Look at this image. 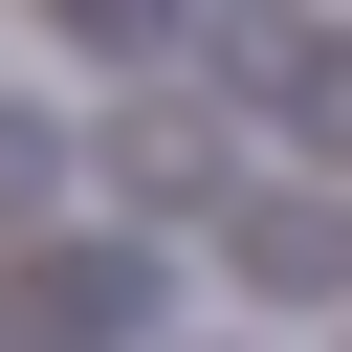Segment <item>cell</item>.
<instances>
[{
    "label": "cell",
    "instance_id": "4",
    "mask_svg": "<svg viewBox=\"0 0 352 352\" xmlns=\"http://www.w3.org/2000/svg\"><path fill=\"white\" fill-rule=\"evenodd\" d=\"M44 198H66V132H44V110H0V242H44Z\"/></svg>",
    "mask_w": 352,
    "mask_h": 352
},
{
    "label": "cell",
    "instance_id": "1",
    "mask_svg": "<svg viewBox=\"0 0 352 352\" xmlns=\"http://www.w3.org/2000/svg\"><path fill=\"white\" fill-rule=\"evenodd\" d=\"M154 330V264L132 242H22L0 264V352H132Z\"/></svg>",
    "mask_w": 352,
    "mask_h": 352
},
{
    "label": "cell",
    "instance_id": "5",
    "mask_svg": "<svg viewBox=\"0 0 352 352\" xmlns=\"http://www.w3.org/2000/svg\"><path fill=\"white\" fill-rule=\"evenodd\" d=\"M44 22H88V44H154V22H176V0H44Z\"/></svg>",
    "mask_w": 352,
    "mask_h": 352
},
{
    "label": "cell",
    "instance_id": "2",
    "mask_svg": "<svg viewBox=\"0 0 352 352\" xmlns=\"http://www.w3.org/2000/svg\"><path fill=\"white\" fill-rule=\"evenodd\" d=\"M110 198L132 220H198L220 198V110H110Z\"/></svg>",
    "mask_w": 352,
    "mask_h": 352
},
{
    "label": "cell",
    "instance_id": "3",
    "mask_svg": "<svg viewBox=\"0 0 352 352\" xmlns=\"http://www.w3.org/2000/svg\"><path fill=\"white\" fill-rule=\"evenodd\" d=\"M330 264H352L330 198H242V286H330Z\"/></svg>",
    "mask_w": 352,
    "mask_h": 352
}]
</instances>
